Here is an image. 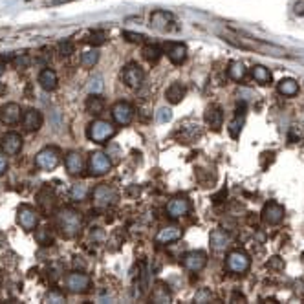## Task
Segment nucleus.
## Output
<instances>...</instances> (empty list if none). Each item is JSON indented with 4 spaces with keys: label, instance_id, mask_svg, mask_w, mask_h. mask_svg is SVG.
I'll list each match as a JSON object with an SVG mask.
<instances>
[{
    "label": "nucleus",
    "instance_id": "473e14b6",
    "mask_svg": "<svg viewBox=\"0 0 304 304\" xmlns=\"http://www.w3.org/2000/svg\"><path fill=\"white\" fill-rule=\"evenodd\" d=\"M99 61V51L97 50H88L81 55V64L85 68H94Z\"/></svg>",
    "mask_w": 304,
    "mask_h": 304
},
{
    "label": "nucleus",
    "instance_id": "7ed1b4c3",
    "mask_svg": "<svg viewBox=\"0 0 304 304\" xmlns=\"http://www.w3.org/2000/svg\"><path fill=\"white\" fill-rule=\"evenodd\" d=\"M251 268L250 255L242 250H233L226 257V269L233 275H244Z\"/></svg>",
    "mask_w": 304,
    "mask_h": 304
},
{
    "label": "nucleus",
    "instance_id": "e433bc0d",
    "mask_svg": "<svg viewBox=\"0 0 304 304\" xmlns=\"http://www.w3.org/2000/svg\"><path fill=\"white\" fill-rule=\"evenodd\" d=\"M75 51V46H73V42L72 41H63V42H59V53L63 55V57H70V55Z\"/></svg>",
    "mask_w": 304,
    "mask_h": 304
},
{
    "label": "nucleus",
    "instance_id": "9b49d317",
    "mask_svg": "<svg viewBox=\"0 0 304 304\" xmlns=\"http://www.w3.org/2000/svg\"><path fill=\"white\" fill-rule=\"evenodd\" d=\"M191 213V200L187 196H174L173 200L167 204V216L178 220Z\"/></svg>",
    "mask_w": 304,
    "mask_h": 304
},
{
    "label": "nucleus",
    "instance_id": "5701e85b",
    "mask_svg": "<svg viewBox=\"0 0 304 304\" xmlns=\"http://www.w3.org/2000/svg\"><path fill=\"white\" fill-rule=\"evenodd\" d=\"M244 118H245V103L242 101V103L236 106L235 119H233V121L229 123V127H227V130H229V136H231L233 140H236V137L240 136L242 125H244Z\"/></svg>",
    "mask_w": 304,
    "mask_h": 304
},
{
    "label": "nucleus",
    "instance_id": "2f4dec72",
    "mask_svg": "<svg viewBox=\"0 0 304 304\" xmlns=\"http://www.w3.org/2000/svg\"><path fill=\"white\" fill-rule=\"evenodd\" d=\"M35 238L41 245H51L53 244V233L50 231V227H41V229H37Z\"/></svg>",
    "mask_w": 304,
    "mask_h": 304
},
{
    "label": "nucleus",
    "instance_id": "49530a36",
    "mask_svg": "<svg viewBox=\"0 0 304 304\" xmlns=\"http://www.w3.org/2000/svg\"><path fill=\"white\" fill-rule=\"evenodd\" d=\"M224 196H227V191H226V189H222V191H220V195H216V196H214L213 200H214V202H222V198H224Z\"/></svg>",
    "mask_w": 304,
    "mask_h": 304
},
{
    "label": "nucleus",
    "instance_id": "f03ea898",
    "mask_svg": "<svg viewBox=\"0 0 304 304\" xmlns=\"http://www.w3.org/2000/svg\"><path fill=\"white\" fill-rule=\"evenodd\" d=\"M87 136L94 143H106L116 136V127L104 119H94L87 128Z\"/></svg>",
    "mask_w": 304,
    "mask_h": 304
},
{
    "label": "nucleus",
    "instance_id": "a878e982",
    "mask_svg": "<svg viewBox=\"0 0 304 304\" xmlns=\"http://www.w3.org/2000/svg\"><path fill=\"white\" fill-rule=\"evenodd\" d=\"M85 110H87V114H90V116H99L104 110V99L99 94H90V96L87 97V101H85Z\"/></svg>",
    "mask_w": 304,
    "mask_h": 304
},
{
    "label": "nucleus",
    "instance_id": "09e8293b",
    "mask_svg": "<svg viewBox=\"0 0 304 304\" xmlns=\"http://www.w3.org/2000/svg\"><path fill=\"white\" fill-rule=\"evenodd\" d=\"M4 244H6V236L2 235V233H0V247H2Z\"/></svg>",
    "mask_w": 304,
    "mask_h": 304
},
{
    "label": "nucleus",
    "instance_id": "f8f14e48",
    "mask_svg": "<svg viewBox=\"0 0 304 304\" xmlns=\"http://www.w3.org/2000/svg\"><path fill=\"white\" fill-rule=\"evenodd\" d=\"M112 119L121 127H127L130 125L132 119H134V106L127 101H118L114 103L112 106Z\"/></svg>",
    "mask_w": 304,
    "mask_h": 304
},
{
    "label": "nucleus",
    "instance_id": "b1692460",
    "mask_svg": "<svg viewBox=\"0 0 304 304\" xmlns=\"http://www.w3.org/2000/svg\"><path fill=\"white\" fill-rule=\"evenodd\" d=\"M39 85H41L42 90L46 92H51L57 88V82H59V79H57V73L53 72L51 68H44L41 73H39Z\"/></svg>",
    "mask_w": 304,
    "mask_h": 304
},
{
    "label": "nucleus",
    "instance_id": "c85d7f7f",
    "mask_svg": "<svg viewBox=\"0 0 304 304\" xmlns=\"http://www.w3.org/2000/svg\"><path fill=\"white\" fill-rule=\"evenodd\" d=\"M251 75H253V79L259 85H269L271 82V72L266 66H262V64H255L251 68Z\"/></svg>",
    "mask_w": 304,
    "mask_h": 304
},
{
    "label": "nucleus",
    "instance_id": "72a5a7b5",
    "mask_svg": "<svg viewBox=\"0 0 304 304\" xmlns=\"http://www.w3.org/2000/svg\"><path fill=\"white\" fill-rule=\"evenodd\" d=\"M152 300L154 302H169L171 300V293H169V290L163 286V284H158V286L154 288V291H152Z\"/></svg>",
    "mask_w": 304,
    "mask_h": 304
},
{
    "label": "nucleus",
    "instance_id": "79ce46f5",
    "mask_svg": "<svg viewBox=\"0 0 304 304\" xmlns=\"http://www.w3.org/2000/svg\"><path fill=\"white\" fill-rule=\"evenodd\" d=\"M13 64L17 66V68H26L27 64H30V59H27L26 53H20V55H17V57H13Z\"/></svg>",
    "mask_w": 304,
    "mask_h": 304
},
{
    "label": "nucleus",
    "instance_id": "4c0bfd02",
    "mask_svg": "<svg viewBox=\"0 0 304 304\" xmlns=\"http://www.w3.org/2000/svg\"><path fill=\"white\" fill-rule=\"evenodd\" d=\"M211 299H213V293H211V290H207V288H202L200 291H196L195 295V302H211Z\"/></svg>",
    "mask_w": 304,
    "mask_h": 304
},
{
    "label": "nucleus",
    "instance_id": "6ab92c4d",
    "mask_svg": "<svg viewBox=\"0 0 304 304\" xmlns=\"http://www.w3.org/2000/svg\"><path fill=\"white\" fill-rule=\"evenodd\" d=\"M20 104L18 103H6L2 108H0V121L4 125H17L20 121Z\"/></svg>",
    "mask_w": 304,
    "mask_h": 304
},
{
    "label": "nucleus",
    "instance_id": "1a4fd4ad",
    "mask_svg": "<svg viewBox=\"0 0 304 304\" xmlns=\"http://www.w3.org/2000/svg\"><path fill=\"white\" fill-rule=\"evenodd\" d=\"M121 79L128 88H140L143 85V81H145V72H143V68H141L140 64L128 63L123 68Z\"/></svg>",
    "mask_w": 304,
    "mask_h": 304
},
{
    "label": "nucleus",
    "instance_id": "aec40b11",
    "mask_svg": "<svg viewBox=\"0 0 304 304\" xmlns=\"http://www.w3.org/2000/svg\"><path fill=\"white\" fill-rule=\"evenodd\" d=\"M22 127L26 132H37L42 127V114L37 108H30L22 116Z\"/></svg>",
    "mask_w": 304,
    "mask_h": 304
},
{
    "label": "nucleus",
    "instance_id": "8fccbe9b",
    "mask_svg": "<svg viewBox=\"0 0 304 304\" xmlns=\"http://www.w3.org/2000/svg\"><path fill=\"white\" fill-rule=\"evenodd\" d=\"M2 282H4V277H2V273H0V288H2Z\"/></svg>",
    "mask_w": 304,
    "mask_h": 304
},
{
    "label": "nucleus",
    "instance_id": "ea45409f",
    "mask_svg": "<svg viewBox=\"0 0 304 304\" xmlns=\"http://www.w3.org/2000/svg\"><path fill=\"white\" fill-rule=\"evenodd\" d=\"M156 119H158L159 123H167L173 119V112H171V108H167V106H163V108L158 110V116H156Z\"/></svg>",
    "mask_w": 304,
    "mask_h": 304
},
{
    "label": "nucleus",
    "instance_id": "37998d69",
    "mask_svg": "<svg viewBox=\"0 0 304 304\" xmlns=\"http://www.w3.org/2000/svg\"><path fill=\"white\" fill-rule=\"evenodd\" d=\"M46 300L48 302H55V304H59V302H64V295L63 293H59V291H50L48 295H46Z\"/></svg>",
    "mask_w": 304,
    "mask_h": 304
},
{
    "label": "nucleus",
    "instance_id": "dca6fc26",
    "mask_svg": "<svg viewBox=\"0 0 304 304\" xmlns=\"http://www.w3.org/2000/svg\"><path fill=\"white\" fill-rule=\"evenodd\" d=\"M64 165H66V171H68L70 176H79L85 171V159L77 150H70L66 158H64Z\"/></svg>",
    "mask_w": 304,
    "mask_h": 304
},
{
    "label": "nucleus",
    "instance_id": "f257e3e1",
    "mask_svg": "<svg viewBox=\"0 0 304 304\" xmlns=\"http://www.w3.org/2000/svg\"><path fill=\"white\" fill-rule=\"evenodd\" d=\"M55 226H57V229L64 238H73L82 229V216L75 209L63 207L55 213Z\"/></svg>",
    "mask_w": 304,
    "mask_h": 304
},
{
    "label": "nucleus",
    "instance_id": "0eeeda50",
    "mask_svg": "<svg viewBox=\"0 0 304 304\" xmlns=\"http://www.w3.org/2000/svg\"><path fill=\"white\" fill-rule=\"evenodd\" d=\"M112 169V161H110L108 154H104L101 150L92 152L90 159H88V171H90L92 176H103Z\"/></svg>",
    "mask_w": 304,
    "mask_h": 304
},
{
    "label": "nucleus",
    "instance_id": "a19ab883",
    "mask_svg": "<svg viewBox=\"0 0 304 304\" xmlns=\"http://www.w3.org/2000/svg\"><path fill=\"white\" fill-rule=\"evenodd\" d=\"M268 268L275 269V271H281V269H284V262H282L281 257H271V259L268 260Z\"/></svg>",
    "mask_w": 304,
    "mask_h": 304
},
{
    "label": "nucleus",
    "instance_id": "3c124183",
    "mask_svg": "<svg viewBox=\"0 0 304 304\" xmlns=\"http://www.w3.org/2000/svg\"><path fill=\"white\" fill-rule=\"evenodd\" d=\"M2 72H4V66H2V64H0V73H2Z\"/></svg>",
    "mask_w": 304,
    "mask_h": 304
},
{
    "label": "nucleus",
    "instance_id": "c9c22d12",
    "mask_svg": "<svg viewBox=\"0 0 304 304\" xmlns=\"http://www.w3.org/2000/svg\"><path fill=\"white\" fill-rule=\"evenodd\" d=\"M88 195V189L87 185H82V183H77V185L72 187V198L73 200H85Z\"/></svg>",
    "mask_w": 304,
    "mask_h": 304
},
{
    "label": "nucleus",
    "instance_id": "bb28decb",
    "mask_svg": "<svg viewBox=\"0 0 304 304\" xmlns=\"http://www.w3.org/2000/svg\"><path fill=\"white\" fill-rule=\"evenodd\" d=\"M277 92L281 94V96H286V97H293L299 94V82L295 81V79L291 77H284L279 81L277 85Z\"/></svg>",
    "mask_w": 304,
    "mask_h": 304
},
{
    "label": "nucleus",
    "instance_id": "ddd939ff",
    "mask_svg": "<svg viewBox=\"0 0 304 304\" xmlns=\"http://www.w3.org/2000/svg\"><path fill=\"white\" fill-rule=\"evenodd\" d=\"M260 214H262V220L268 224V226H277V224H281L282 220H284L286 211H284V207H282L281 204H277V202H268V204L264 205Z\"/></svg>",
    "mask_w": 304,
    "mask_h": 304
},
{
    "label": "nucleus",
    "instance_id": "423d86ee",
    "mask_svg": "<svg viewBox=\"0 0 304 304\" xmlns=\"http://www.w3.org/2000/svg\"><path fill=\"white\" fill-rule=\"evenodd\" d=\"M64 284H66L68 291H72V293H87L92 286V279L82 271H72L66 275Z\"/></svg>",
    "mask_w": 304,
    "mask_h": 304
},
{
    "label": "nucleus",
    "instance_id": "6e6552de",
    "mask_svg": "<svg viewBox=\"0 0 304 304\" xmlns=\"http://www.w3.org/2000/svg\"><path fill=\"white\" fill-rule=\"evenodd\" d=\"M17 224L24 231H35L39 226V213L32 205H20L17 209Z\"/></svg>",
    "mask_w": 304,
    "mask_h": 304
},
{
    "label": "nucleus",
    "instance_id": "cd10ccee",
    "mask_svg": "<svg viewBox=\"0 0 304 304\" xmlns=\"http://www.w3.org/2000/svg\"><path fill=\"white\" fill-rule=\"evenodd\" d=\"M183 97H185V87H183L182 82H173V85L165 90V99L171 104L182 103Z\"/></svg>",
    "mask_w": 304,
    "mask_h": 304
},
{
    "label": "nucleus",
    "instance_id": "c03bdc74",
    "mask_svg": "<svg viewBox=\"0 0 304 304\" xmlns=\"http://www.w3.org/2000/svg\"><path fill=\"white\" fill-rule=\"evenodd\" d=\"M8 171V159H6V154L4 152H0V176Z\"/></svg>",
    "mask_w": 304,
    "mask_h": 304
},
{
    "label": "nucleus",
    "instance_id": "9d476101",
    "mask_svg": "<svg viewBox=\"0 0 304 304\" xmlns=\"http://www.w3.org/2000/svg\"><path fill=\"white\" fill-rule=\"evenodd\" d=\"M174 15L163 11V9H156L154 13L150 15V27H154L158 32H174L178 30V26H174Z\"/></svg>",
    "mask_w": 304,
    "mask_h": 304
},
{
    "label": "nucleus",
    "instance_id": "4be33fe9",
    "mask_svg": "<svg viewBox=\"0 0 304 304\" xmlns=\"http://www.w3.org/2000/svg\"><path fill=\"white\" fill-rule=\"evenodd\" d=\"M204 118H205V123H207L213 130H220V127H222V123H224V110L220 108L218 104H211V106H207V110H205Z\"/></svg>",
    "mask_w": 304,
    "mask_h": 304
},
{
    "label": "nucleus",
    "instance_id": "de8ad7c7",
    "mask_svg": "<svg viewBox=\"0 0 304 304\" xmlns=\"http://www.w3.org/2000/svg\"><path fill=\"white\" fill-rule=\"evenodd\" d=\"M6 90H8V88H6V85H2V82H0V96H2V94H6Z\"/></svg>",
    "mask_w": 304,
    "mask_h": 304
},
{
    "label": "nucleus",
    "instance_id": "a211bd4d",
    "mask_svg": "<svg viewBox=\"0 0 304 304\" xmlns=\"http://www.w3.org/2000/svg\"><path fill=\"white\" fill-rule=\"evenodd\" d=\"M37 205H39V209H41V211L46 214V216H50V213L53 211L55 195H53V191H51L48 185L42 187L41 191L37 192Z\"/></svg>",
    "mask_w": 304,
    "mask_h": 304
},
{
    "label": "nucleus",
    "instance_id": "58836bf2",
    "mask_svg": "<svg viewBox=\"0 0 304 304\" xmlns=\"http://www.w3.org/2000/svg\"><path fill=\"white\" fill-rule=\"evenodd\" d=\"M123 37L128 42H134V44H141V42L145 41V37L141 35V33H134V32H123Z\"/></svg>",
    "mask_w": 304,
    "mask_h": 304
},
{
    "label": "nucleus",
    "instance_id": "393cba45",
    "mask_svg": "<svg viewBox=\"0 0 304 304\" xmlns=\"http://www.w3.org/2000/svg\"><path fill=\"white\" fill-rule=\"evenodd\" d=\"M209 242H211V247L214 251H224L229 245V242H231V236L227 235L224 229H214L211 233V236H209Z\"/></svg>",
    "mask_w": 304,
    "mask_h": 304
},
{
    "label": "nucleus",
    "instance_id": "7c9ffc66",
    "mask_svg": "<svg viewBox=\"0 0 304 304\" xmlns=\"http://www.w3.org/2000/svg\"><path fill=\"white\" fill-rule=\"evenodd\" d=\"M143 59L149 61L150 64H156L161 59V50L156 44H149L143 48Z\"/></svg>",
    "mask_w": 304,
    "mask_h": 304
},
{
    "label": "nucleus",
    "instance_id": "f3484780",
    "mask_svg": "<svg viewBox=\"0 0 304 304\" xmlns=\"http://www.w3.org/2000/svg\"><path fill=\"white\" fill-rule=\"evenodd\" d=\"M165 53L173 64H183L187 59V46L182 42H167L165 44Z\"/></svg>",
    "mask_w": 304,
    "mask_h": 304
},
{
    "label": "nucleus",
    "instance_id": "39448f33",
    "mask_svg": "<svg viewBox=\"0 0 304 304\" xmlns=\"http://www.w3.org/2000/svg\"><path fill=\"white\" fill-rule=\"evenodd\" d=\"M61 161V152L55 147H44L35 156V165L42 171H53Z\"/></svg>",
    "mask_w": 304,
    "mask_h": 304
},
{
    "label": "nucleus",
    "instance_id": "4468645a",
    "mask_svg": "<svg viewBox=\"0 0 304 304\" xmlns=\"http://www.w3.org/2000/svg\"><path fill=\"white\" fill-rule=\"evenodd\" d=\"M22 136L18 134V132H8L6 136H2V140H0V147H2V152L8 156H15L20 152V149H22Z\"/></svg>",
    "mask_w": 304,
    "mask_h": 304
},
{
    "label": "nucleus",
    "instance_id": "2eb2a0df",
    "mask_svg": "<svg viewBox=\"0 0 304 304\" xmlns=\"http://www.w3.org/2000/svg\"><path fill=\"white\" fill-rule=\"evenodd\" d=\"M205 264H207V255L204 251H189L183 257V268L189 269V271H202L205 268Z\"/></svg>",
    "mask_w": 304,
    "mask_h": 304
},
{
    "label": "nucleus",
    "instance_id": "c756f323",
    "mask_svg": "<svg viewBox=\"0 0 304 304\" xmlns=\"http://www.w3.org/2000/svg\"><path fill=\"white\" fill-rule=\"evenodd\" d=\"M245 73H247V68H245V64L242 61H233L229 63V68H227V75L233 79V81H242L245 77Z\"/></svg>",
    "mask_w": 304,
    "mask_h": 304
},
{
    "label": "nucleus",
    "instance_id": "412c9836",
    "mask_svg": "<svg viewBox=\"0 0 304 304\" xmlns=\"http://www.w3.org/2000/svg\"><path fill=\"white\" fill-rule=\"evenodd\" d=\"M182 238V229L178 226H167L161 227L156 235V242L158 244H173V242H178Z\"/></svg>",
    "mask_w": 304,
    "mask_h": 304
},
{
    "label": "nucleus",
    "instance_id": "20e7f679",
    "mask_svg": "<svg viewBox=\"0 0 304 304\" xmlns=\"http://www.w3.org/2000/svg\"><path fill=\"white\" fill-rule=\"evenodd\" d=\"M118 191L112 185H99L94 189V205L97 209H108L118 204Z\"/></svg>",
    "mask_w": 304,
    "mask_h": 304
},
{
    "label": "nucleus",
    "instance_id": "a18cd8bd",
    "mask_svg": "<svg viewBox=\"0 0 304 304\" xmlns=\"http://www.w3.org/2000/svg\"><path fill=\"white\" fill-rule=\"evenodd\" d=\"M295 15H299V17H302V15H304V2H302V0L295 4Z\"/></svg>",
    "mask_w": 304,
    "mask_h": 304
},
{
    "label": "nucleus",
    "instance_id": "f704fd0d",
    "mask_svg": "<svg viewBox=\"0 0 304 304\" xmlns=\"http://www.w3.org/2000/svg\"><path fill=\"white\" fill-rule=\"evenodd\" d=\"M106 39H108V33L104 32V30H96V32L90 33L88 42H90L92 46H103L104 42H106Z\"/></svg>",
    "mask_w": 304,
    "mask_h": 304
}]
</instances>
